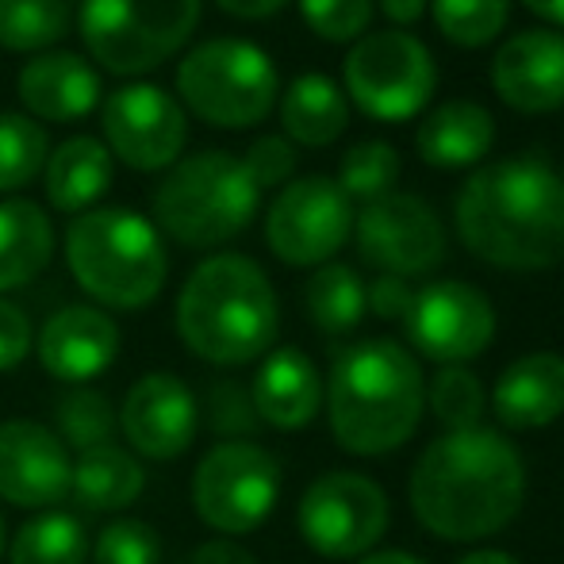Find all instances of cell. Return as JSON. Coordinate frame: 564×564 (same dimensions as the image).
Segmentation results:
<instances>
[{
	"mask_svg": "<svg viewBox=\"0 0 564 564\" xmlns=\"http://www.w3.org/2000/svg\"><path fill=\"white\" fill-rule=\"evenodd\" d=\"M408 499L415 519L442 542H484L522 511L527 460L496 426L446 431L419 453Z\"/></svg>",
	"mask_w": 564,
	"mask_h": 564,
	"instance_id": "cell-1",
	"label": "cell"
},
{
	"mask_svg": "<svg viewBox=\"0 0 564 564\" xmlns=\"http://www.w3.org/2000/svg\"><path fill=\"white\" fill-rule=\"evenodd\" d=\"M457 235L496 269L538 273L564 258V177L542 158L480 165L457 196Z\"/></svg>",
	"mask_w": 564,
	"mask_h": 564,
	"instance_id": "cell-2",
	"label": "cell"
},
{
	"mask_svg": "<svg viewBox=\"0 0 564 564\" xmlns=\"http://www.w3.org/2000/svg\"><path fill=\"white\" fill-rule=\"evenodd\" d=\"M330 434L354 457H384L419 431L426 411V377L419 357L392 338L346 346L323 384Z\"/></svg>",
	"mask_w": 564,
	"mask_h": 564,
	"instance_id": "cell-3",
	"label": "cell"
},
{
	"mask_svg": "<svg viewBox=\"0 0 564 564\" xmlns=\"http://www.w3.org/2000/svg\"><path fill=\"white\" fill-rule=\"evenodd\" d=\"M177 338L208 365L238 369L265 357L281 327L273 281L246 253H216L188 273L177 296Z\"/></svg>",
	"mask_w": 564,
	"mask_h": 564,
	"instance_id": "cell-4",
	"label": "cell"
},
{
	"mask_svg": "<svg viewBox=\"0 0 564 564\" xmlns=\"http://www.w3.org/2000/svg\"><path fill=\"white\" fill-rule=\"evenodd\" d=\"M66 265L85 296L116 312L154 304L170 273L158 227L127 208L82 212L66 227Z\"/></svg>",
	"mask_w": 564,
	"mask_h": 564,
	"instance_id": "cell-5",
	"label": "cell"
},
{
	"mask_svg": "<svg viewBox=\"0 0 564 564\" xmlns=\"http://www.w3.org/2000/svg\"><path fill=\"white\" fill-rule=\"evenodd\" d=\"M150 204H154L158 227L173 242L188 250H216L253 224L261 188L242 158L227 150H200L170 165Z\"/></svg>",
	"mask_w": 564,
	"mask_h": 564,
	"instance_id": "cell-6",
	"label": "cell"
},
{
	"mask_svg": "<svg viewBox=\"0 0 564 564\" xmlns=\"http://www.w3.org/2000/svg\"><path fill=\"white\" fill-rule=\"evenodd\" d=\"M281 77L276 66L250 39H208L193 46L177 66V97L196 119L224 131L258 127L273 112Z\"/></svg>",
	"mask_w": 564,
	"mask_h": 564,
	"instance_id": "cell-7",
	"label": "cell"
},
{
	"mask_svg": "<svg viewBox=\"0 0 564 564\" xmlns=\"http://www.w3.org/2000/svg\"><path fill=\"white\" fill-rule=\"evenodd\" d=\"M200 23V0H85L82 39L97 66L142 77L185 51Z\"/></svg>",
	"mask_w": 564,
	"mask_h": 564,
	"instance_id": "cell-8",
	"label": "cell"
},
{
	"mask_svg": "<svg viewBox=\"0 0 564 564\" xmlns=\"http://www.w3.org/2000/svg\"><path fill=\"white\" fill-rule=\"evenodd\" d=\"M281 460L250 438L216 442L193 473V507L224 538L253 534L281 499Z\"/></svg>",
	"mask_w": 564,
	"mask_h": 564,
	"instance_id": "cell-9",
	"label": "cell"
},
{
	"mask_svg": "<svg viewBox=\"0 0 564 564\" xmlns=\"http://www.w3.org/2000/svg\"><path fill=\"white\" fill-rule=\"evenodd\" d=\"M341 85L369 119L408 123L431 105L438 89V66L423 39L408 31H377L346 54Z\"/></svg>",
	"mask_w": 564,
	"mask_h": 564,
	"instance_id": "cell-10",
	"label": "cell"
},
{
	"mask_svg": "<svg viewBox=\"0 0 564 564\" xmlns=\"http://www.w3.org/2000/svg\"><path fill=\"white\" fill-rule=\"evenodd\" d=\"M392 522L388 496L365 473H323L304 488L296 507L300 538L327 561H354L377 550Z\"/></svg>",
	"mask_w": 564,
	"mask_h": 564,
	"instance_id": "cell-11",
	"label": "cell"
},
{
	"mask_svg": "<svg viewBox=\"0 0 564 564\" xmlns=\"http://www.w3.org/2000/svg\"><path fill=\"white\" fill-rule=\"evenodd\" d=\"M354 235V200L335 177H296L276 193L265 216V242L284 265L319 269Z\"/></svg>",
	"mask_w": 564,
	"mask_h": 564,
	"instance_id": "cell-12",
	"label": "cell"
},
{
	"mask_svg": "<svg viewBox=\"0 0 564 564\" xmlns=\"http://www.w3.org/2000/svg\"><path fill=\"white\" fill-rule=\"evenodd\" d=\"M361 261L388 276H423L446 258L442 216L411 193H384L354 216Z\"/></svg>",
	"mask_w": 564,
	"mask_h": 564,
	"instance_id": "cell-13",
	"label": "cell"
},
{
	"mask_svg": "<svg viewBox=\"0 0 564 564\" xmlns=\"http://www.w3.org/2000/svg\"><path fill=\"white\" fill-rule=\"evenodd\" d=\"M108 154L139 173H158L181 162L188 142V119L177 97L150 82L116 89L100 112Z\"/></svg>",
	"mask_w": 564,
	"mask_h": 564,
	"instance_id": "cell-14",
	"label": "cell"
},
{
	"mask_svg": "<svg viewBox=\"0 0 564 564\" xmlns=\"http://www.w3.org/2000/svg\"><path fill=\"white\" fill-rule=\"evenodd\" d=\"M408 341L434 365H465L496 338V307L468 281H434L403 315Z\"/></svg>",
	"mask_w": 564,
	"mask_h": 564,
	"instance_id": "cell-15",
	"label": "cell"
},
{
	"mask_svg": "<svg viewBox=\"0 0 564 564\" xmlns=\"http://www.w3.org/2000/svg\"><path fill=\"white\" fill-rule=\"evenodd\" d=\"M116 423L134 453L173 460L196 442L200 403L177 372H147L127 388Z\"/></svg>",
	"mask_w": 564,
	"mask_h": 564,
	"instance_id": "cell-16",
	"label": "cell"
},
{
	"mask_svg": "<svg viewBox=\"0 0 564 564\" xmlns=\"http://www.w3.org/2000/svg\"><path fill=\"white\" fill-rule=\"evenodd\" d=\"M74 457L51 426L35 419L0 423V499L23 511H46L69 496Z\"/></svg>",
	"mask_w": 564,
	"mask_h": 564,
	"instance_id": "cell-17",
	"label": "cell"
},
{
	"mask_svg": "<svg viewBox=\"0 0 564 564\" xmlns=\"http://www.w3.org/2000/svg\"><path fill=\"white\" fill-rule=\"evenodd\" d=\"M491 85L499 100L522 116L564 108V35L550 28L511 35L491 58Z\"/></svg>",
	"mask_w": 564,
	"mask_h": 564,
	"instance_id": "cell-18",
	"label": "cell"
},
{
	"mask_svg": "<svg viewBox=\"0 0 564 564\" xmlns=\"http://www.w3.org/2000/svg\"><path fill=\"white\" fill-rule=\"evenodd\" d=\"M39 361L62 384H89L112 369L119 357V327L108 312L89 304H69L54 312L39 330Z\"/></svg>",
	"mask_w": 564,
	"mask_h": 564,
	"instance_id": "cell-19",
	"label": "cell"
},
{
	"mask_svg": "<svg viewBox=\"0 0 564 564\" xmlns=\"http://www.w3.org/2000/svg\"><path fill=\"white\" fill-rule=\"evenodd\" d=\"M250 403L273 431H304L323 411V372L304 349L276 346L253 372Z\"/></svg>",
	"mask_w": 564,
	"mask_h": 564,
	"instance_id": "cell-20",
	"label": "cell"
},
{
	"mask_svg": "<svg viewBox=\"0 0 564 564\" xmlns=\"http://www.w3.org/2000/svg\"><path fill=\"white\" fill-rule=\"evenodd\" d=\"M20 100L31 116L46 123H82L100 105V74L82 54H35L20 69Z\"/></svg>",
	"mask_w": 564,
	"mask_h": 564,
	"instance_id": "cell-21",
	"label": "cell"
},
{
	"mask_svg": "<svg viewBox=\"0 0 564 564\" xmlns=\"http://www.w3.org/2000/svg\"><path fill=\"white\" fill-rule=\"evenodd\" d=\"M491 411L507 431H542L564 415V357L538 349L499 372Z\"/></svg>",
	"mask_w": 564,
	"mask_h": 564,
	"instance_id": "cell-22",
	"label": "cell"
},
{
	"mask_svg": "<svg viewBox=\"0 0 564 564\" xmlns=\"http://www.w3.org/2000/svg\"><path fill=\"white\" fill-rule=\"evenodd\" d=\"M496 142V119L476 100H446L419 123L415 150L426 165L465 170L476 165Z\"/></svg>",
	"mask_w": 564,
	"mask_h": 564,
	"instance_id": "cell-23",
	"label": "cell"
},
{
	"mask_svg": "<svg viewBox=\"0 0 564 564\" xmlns=\"http://www.w3.org/2000/svg\"><path fill=\"white\" fill-rule=\"evenodd\" d=\"M43 173H46L43 177L46 200L58 212L82 216V212H89L112 188L116 162L105 142L89 139V134H74L54 154H46Z\"/></svg>",
	"mask_w": 564,
	"mask_h": 564,
	"instance_id": "cell-24",
	"label": "cell"
},
{
	"mask_svg": "<svg viewBox=\"0 0 564 564\" xmlns=\"http://www.w3.org/2000/svg\"><path fill=\"white\" fill-rule=\"evenodd\" d=\"M284 139L300 147H330L349 127V97L330 74H300L281 97Z\"/></svg>",
	"mask_w": 564,
	"mask_h": 564,
	"instance_id": "cell-25",
	"label": "cell"
},
{
	"mask_svg": "<svg viewBox=\"0 0 564 564\" xmlns=\"http://www.w3.org/2000/svg\"><path fill=\"white\" fill-rule=\"evenodd\" d=\"M54 258V227L39 204L0 200V292L31 284Z\"/></svg>",
	"mask_w": 564,
	"mask_h": 564,
	"instance_id": "cell-26",
	"label": "cell"
},
{
	"mask_svg": "<svg viewBox=\"0 0 564 564\" xmlns=\"http://www.w3.org/2000/svg\"><path fill=\"white\" fill-rule=\"evenodd\" d=\"M142 488H147V468L116 442L77 453L69 496H77V503L89 511H127L142 496Z\"/></svg>",
	"mask_w": 564,
	"mask_h": 564,
	"instance_id": "cell-27",
	"label": "cell"
},
{
	"mask_svg": "<svg viewBox=\"0 0 564 564\" xmlns=\"http://www.w3.org/2000/svg\"><path fill=\"white\" fill-rule=\"evenodd\" d=\"M85 522L69 511H43L28 519L8 542V564H85L89 561Z\"/></svg>",
	"mask_w": 564,
	"mask_h": 564,
	"instance_id": "cell-28",
	"label": "cell"
},
{
	"mask_svg": "<svg viewBox=\"0 0 564 564\" xmlns=\"http://www.w3.org/2000/svg\"><path fill=\"white\" fill-rule=\"evenodd\" d=\"M304 304L323 335H349L369 312L365 281L357 276L354 265H341V261H327V265L315 269L304 289Z\"/></svg>",
	"mask_w": 564,
	"mask_h": 564,
	"instance_id": "cell-29",
	"label": "cell"
},
{
	"mask_svg": "<svg viewBox=\"0 0 564 564\" xmlns=\"http://www.w3.org/2000/svg\"><path fill=\"white\" fill-rule=\"evenodd\" d=\"M69 31L66 0H0V46L35 54L51 51Z\"/></svg>",
	"mask_w": 564,
	"mask_h": 564,
	"instance_id": "cell-30",
	"label": "cell"
},
{
	"mask_svg": "<svg viewBox=\"0 0 564 564\" xmlns=\"http://www.w3.org/2000/svg\"><path fill=\"white\" fill-rule=\"evenodd\" d=\"M426 408L446 431H473L484 426V411H488V392H484L480 377L465 365H442L426 384Z\"/></svg>",
	"mask_w": 564,
	"mask_h": 564,
	"instance_id": "cell-31",
	"label": "cell"
},
{
	"mask_svg": "<svg viewBox=\"0 0 564 564\" xmlns=\"http://www.w3.org/2000/svg\"><path fill=\"white\" fill-rule=\"evenodd\" d=\"M116 408L105 392L97 388H74L58 400L54 408V434L62 438L66 449H93V446H108L116 434Z\"/></svg>",
	"mask_w": 564,
	"mask_h": 564,
	"instance_id": "cell-32",
	"label": "cell"
},
{
	"mask_svg": "<svg viewBox=\"0 0 564 564\" xmlns=\"http://www.w3.org/2000/svg\"><path fill=\"white\" fill-rule=\"evenodd\" d=\"M51 139L31 116L0 112V193L31 185L43 173Z\"/></svg>",
	"mask_w": 564,
	"mask_h": 564,
	"instance_id": "cell-33",
	"label": "cell"
},
{
	"mask_svg": "<svg viewBox=\"0 0 564 564\" xmlns=\"http://www.w3.org/2000/svg\"><path fill=\"white\" fill-rule=\"evenodd\" d=\"M400 154L395 147L380 139L357 142L341 154L338 165V188L349 196V200H377V196L392 193V185L400 181Z\"/></svg>",
	"mask_w": 564,
	"mask_h": 564,
	"instance_id": "cell-34",
	"label": "cell"
},
{
	"mask_svg": "<svg viewBox=\"0 0 564 564\" xmlns=\"http://www.w3.org/2000/svg\"><path fill=\"white\" fill-rule=\"evenodd\" d=\"M431 12L453 46H488L507 28L511 0H431Z\"/></svg>",
	"mask_w": 564,
	"mask_h": 564,
	"instance_id": "cell-35",
	"label": "cell"
},
{
	"mask_svg": "<svg viewBox=\"0 0 564 564\" xmlns=\"http://www.w3.org/2000/svg\"><path fill=\"white\" fill-rule=\"evenodd\" d=\"M162 561V538L142 519H116L97 534L93 564H158Z\"/></svg>",
	"mask_w": 564,
	"mask_h": 564,
	"instance_id": "cell-36",
	"label": "cell"
},
{
	"mask_svg": "<svg viewBox=\"0 0 564 564\" xmlns=\"http://www.w3.org/2000/svg\"><path fill=\"white\" fill-rule=\"evenodd\" d=\"M304 23L327 43H349L372 20V0H300Z\"/></svg>",
	"mask_w": 564,
	"mask_h": 564,
	"instance_id": "cell-37",
	"label": "cell"
},
{
	"mask_svg": "<svg viewBox=\"0 0 564 564\" xmlns=\"http://www.w3.org/2000/svg\"><path fill=\"white\" fill-rule=\"evenodd\" d=\"M242 165L258 181V188H284L296 173V147L284 134H265V139L250 142Z\"/></svg>",
	"mask_w": 564,
	"mask_h": 564,
	"instance_id": "cell-38",
	"label": "cell"
},
{
	"mask_svg": "<svg viewBox=\"0 0 564 564\" xmlns=\"http://www.w3.org/2000/svg\"><path fill=\"white\" fill-rule=\"evenodd\" d=\"M258 411H253L250 403V392L238 384H216L212 388V426H216V434H224L227 438H246V434L258 431Z\"/></svg>",
	"mask_w": 564,
	"mask_h": 564,
	"instance_id": "cell-39",
	"label": "cell"
},
{
	"mask_svg": "<svg viewBox=\"0 0 564 564\" xmlns=\"http://www.w3.org/2000/svg\"><path fill=\"white\" fill-rule=\"evenodd\" d=\"M31 346H35V330L31 319L23 315V307L8 304L0 296V372H12L28 361Z\"/></svg>",
	"mask_w": 564,
	"mask_h": 564,
	"instance_id": "cell-40",
	"label": "cell"
},
{
	"mask_svg": "<svg viewBox=\"0 0 564 564\" xmlns=\"http://www.w3.org/2000/svg\"><path fill=\"white\" fill-rule=\"evenodd\" d=\"M411 300H415V289H411L403 276L380 273L372 284H365V304H369V312L377 315V319H400L403 323Z\"/></svg>",
	"mask_w": 564,
	"mask_h": 564,
	"instance_id": "cell-41",
	"label": "cell"
},
{
	"mask_svg": "<svg viewBox=\"0 0 564 564\" xmlns=\"http://www.w3.org/2000/svg\"><path fill=\"white\" fill-rule=\"evenodd\" d=\"M193 564H258V557L238 542H230V538H212V542L196 545Z\"/></svg>",
	"mask_w": 564,
	"mask_h": 564,
	"instance_id": "cell-42",
	"label": "cell"
},
{
	"mask_svg": "<svg viewBox=\"0 0 564 564\" xmlns=\"http://www.w3.org/2000/svg\"><path fill=\"white\" fill-rule=\"evenodd\" d=\"M216 8H224L235 20H269V15L281 12L289 0H212Z\"/></svg>",
	"mask_w": 564,
	"mask_h": 564,
	"instance_id": "cell-43",
	"label": "cell"
},
{
	"mask_svg": "<svg viewBox=\"0 0 564 564\" xmlns=\"http://www.w3.org/2000/svg\"><path fill=\"white\" fill-rule=\"evenodd\" d=\"M426 4H431V0H380V12L392 23H415L419 15L426 12Z\"/></svg>",
	"mask_w": 564,
	"mask_h": 564,
	"instance_id": "cell-44",
	"label": "cell"
},
{
	"mask_svg": "<svg viewBox=\"0 0 564 564\" xmlns=\"http://www.w3.org/2000/svg\"><path fill=\"white\" fill-rule=\"evenodd\" d=\"M357 564H426L408 550H372L365 557H357Z\"/></svg>",
	"mask_w": 564,
	"mask_h": 564,
	"instance_id": "cell-45",
	"label": "cell"
},
{
	"mask_svg": "<svg viewBox=\"0 0 564 564\" xmlns=\"http://www.w3.org/2000/svg\"><path fill=\"white\" fill-rule=\"evenodd\" d=\"M534 15H542L545 23H557L564 28V0H522Z\"/></svg>",
	"mask_w": 564,
	"mask_h": 564,
	"instance_id": "cell-46",
	"label": "cell"
},
{
	"mask_svg": "<svg viewBox=\"0 0 564 564\" xmlns=\"http://www.w3.org/2000/svg\"><path fill=\"white\" fill-rule=\"evenodd\" d=\"M453 564H522V561L511 557V553H503V550H473V553H465V557H457Z\"/></svg>",
	"mask_w": 564,
	"mask_h": 564,
	"instance_id": "cell-47",
	"label": "cell"
},
{
	"mask_svg": "<svg viewBox=\"0 0 564 564\" xmlns=\"http://www.w3.org/2000/svg\"><path fill=\"white\" fill-rule=\"evenodd\" d=\"M4 514H0V561H4V545H8V534H4Z\"/></svg>",
	"mask_w": 564,
	"mask_h": 564,
	"instance_id": "cell-48",
	"label": "cell"
}]
</instances>
